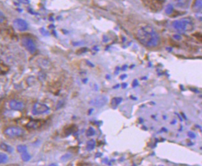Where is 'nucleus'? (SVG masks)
I'll return each mask as SVG.
<instances>
[{
    "label": "nucleus",
    "instance_id": "f257e3e1",
    "mask_svg": "<svg viewBox=\"0 0 202 166\" xmlns=\"http://www.w3.org/2000/svg\"><path fill=\"white\" fill-rule=\"evenodd\" d=\"M137 37L140 43L147 47H156L159 43L158 34L150 26L146 25L139 28L137 33Z\"/></svg>",
    "mask_w": 202,
    "mask_h": 166
},
{
    "label": "nucleus",
    "instance_id": "f03ea898",
    "mask_svg": "<svg viewBox=\"0 0 202 166\" xmlns=\"http://www.w3.org/2000/svg\"><path fill=\"white\" fill-rule=\"evenodd\" d=\"M193 21L190 18H184L172 22V26L179 32L191 31L193 28Z\"/></svg>",
    "mask_w": 202,
    "mask_h": 166
},
{
    "label": "nucleus",
    "instance_id": "7ed1b4c3",
    "mask_svg": "<svg viewBox=\"0 0 202 166\" xmlns=\"http://www.w3.org/2000/svg\"><path fill=\"white\" fill-rule=\"evenodd\" d=\"M4 134L11 138L20 137L24 135V130L17 127H11L5 130Z\"/></svg>",
    "mask_w": 202,
    "mask_h": 166
},
{
    "label": "nucleus",
    "instance_id": "20e7f679",
    "mask_svg": "<svg viewBox=\"0 0 202 166\" xmlns=\"http://www.w3.org/2000/svg\"><path fill=\"white\" fill-rule=\"evenodd\" d=\"M22 44L28 52H30L32 54L35 53L37 50L36 46L32 39L28 37L24 38L22 39Z\"/></svg>",
    "mask_w": 202,
    "mask_h": 166
},
{
    "label": "nucleus",
    "instance_id": "39448f33",
    "mask_svg": "<svg viewBox=\"0 0 202 166\" xmlns=\"http://www.w3.org/2000/svg\"><path fill=\"white\" fill-rule=\"evenodd\" d=\"M108 102V98L106 96L100 95L98 96L90 101V104L95 107L100 108L105 105Z\"/></svg>",
    "mask_w": 202,
    "mask_h": 166
},
{
    "label": "nucleus",
    "instance_id": "423d86ee",
    "mask_svg": "<svg viewBox=\"0 0 202 166\" xmlns=\"http://www.w3.org/2000/svg\"><path fill=\"white\" fill-rule=\"evenodd\" d=\"M49 109V107L47 105L41 104V103H36L33 106L32 112L34 115H37V114H42L48 112Z\"/></svg>",
    "mask_w": 202,
    "mask_h": 166
},
{
    "label": "nucleus",
    "instance_id": "0eeeda50",
    "mask_svg": "<svg viewBox=\"0 0 202 166\" xmlns=\"http://www.w3.org/2000/svg\"><path fill=\"white\" fill-rule=\"evenodd\" d=\"M13 24L16 29L19 31H25L28 28V24L27 22L22 19H15L13 22Z\"/></svg>",
    "mask_w": 202,
    "mask_h": 166
},
{
    "label": "nucleus",
    "instance_id": "6e6552de",
    "mask_svg": "<svg viewBox=\"0 0 202 166\" xmlns=\"http://www.w3.org/2000/svg\"><path fill=\"white\" fill-rule=\"evenodd\" d=\"M9 107L11 109L14 110H22L24 108L25 105L22 102L12 100L9 102Z\"/></svg>",
    "mask_w": 202,
    "mask_h": 166
},
{
    "label": "nucleus",
    "instance_id": "1a4fd4ad",
    "mask_svg": "<svg viewBox=\"0 0 202 166\" xmlns=\"http://www.w3.org/2000/svg\"><path fill=\"white\" fill-rule=\"evenodd\" d=\"M41 125L42 123L41 122L39 121V120H31L30 122H28L27 123L26 127L28 128L36 130L41 127Z\"/></svg>",
    "mask_w": 202,
    "mask_h": 166
},
{
    "label": "nucleus",
    "instance_id": "9d476101",
    "mask_svg": "<svg viewBox=\"0 0 202 166\" xmlns=\"http://www.w3.org/2000/svg\"><path fill=\"white\" fill-rule=\"evenodd\" d=\"M202 7V1L201 0H195L193 5L192 9L195 12H200Z\"/></svg>",
    "mask_w": 202,
    "mask_h": 166
},
{
    "label": "nucleus",
    "instance_id": "9b49d317",
    "mask_svg": "<svg viewBox=\"0 0 202 166\" xmlns=\"http://www.w3.org/2000/svg\"><path fill=\"white\" fill-rule=\"evenodd\" d=\"M0 147H1L3 150L8 152H11L13 151V149L12 147L5 144V143H1V144L0 145Z\"/></svg>",
    "mask_w": 202,
    "mask_h": 166
},
{
    "label": "nucleus",
    "instance_id": "f8f14e48",
    "mask_svg": "<svg viewBox=\"0 0 202 166\" xmlns=\"http://www.w3.org/2000/svg\"><path fill=\"white\" fill-rule=\"evenodd\" d=\"M95 146V141L94 140H91L87 142V145H86V149L88 151H91L94 150V148Z\"/></svg>",
    "mask_w": 202,
    "mask_h": 166
},
{
    "label": "nucleus",
    "instance_id": "ddd939ff",
    "mask_svg": "<svg viewBox=\"0 0 202 166\" xmlns=\"http://www.w3.org/2000/svg\"><path fill=\"white\" fill-rule=\"evenodd\" d=\"M21 158L22 159L23 161L24 162H28V161H30V159H31V156L28 153H27V152H23L22 153V155H21Z\"/></svg>",
    "mask_w": 202,
    "mask_h": 166
},
{
    "label": "nucleus",
    "instance_id": "4468645a",
    "mask_svg": "<svg viewBox=\"0 0 202 166\" xmlns=\"http://www.w3.org/2000/svg\"><path fill=\"white\" fill-rule=\"evenodd\" d=\"M8 160V157L6 154L0 153V164L6 163Z\"/></svg>",
    "mask_w": 202,
    "mask_h": 166
},
{
    "label": "nucleus",
    "instance_id": "2eb2a0df",
    "mask_svg": "<svg viewBox=\"0 0 202 166\" xmlns=\"http://www.w3.org/2000/svg\"><path fill=\"white\" fill-rule=\"evenodd\" d=\"M17 150L20 153H23V152H27V147L25 145H19L17 147Z\"/></svg>",
    "mask_w": 202,
    "mask_h": 166
},
{
    "label": "nucleus",
    "instance_id": "dca6fc26",
    "mask_svg": "<svg viewBox=\"0 0 202 166\" xmlns=\"http://www.w3.org/2000/svg\"><path fill=\"white\" fill-rule=\"evenodd\" d=\"M173 10H174L173 6L172 4H168L166 8L165 12L167 14H171L173 12Z\"/></svg>",
    "mask_w": 202,
    "mask_h": 166
},
{
    "label": "nucleus",
    "instance_id": "f3484780",
    "mask_svg": "<svg viewBox=\"0 0 202 166\" xmlns=\"http://www.w3.org/2000/svg\"><path fill=\"white\" fill-rule=\"evenodd\" d=\"M95 134V131L92 128H90L87 131H86V136H93Z\"/></svg>",
    "mask_w": 202,
    "mask_h": 166
},
{
    "label": "nucleus",
    "instance_id": "a211bd4d",
    "mask_svg": "<svg viewBox=\"0 0 202 166\" xmlns=\"http://www.w3.org/2000/svg\"><path fill=\"white\" fill-rule=\"evenodd\" d=\"M6 18H5V16L3 14V13H2L1 11H0V23H2L5 20Z\"/></svg>",
    "mask_w": 202,
    "mask_h": 166
},
{
    "label": "nucleus",
    "instance_id": "6ab92c4d",
    "mask_svg": "<svg viewBox=\"0 0 202 166\" xmlns=\"http://www.w3.org/2000/svg\"><path fill=\"white\" fill-rule=\"evenodd\" d=\"M19 1H21V3H28V0H19Z\"/></svg>",
    "mask_w": 202,
    "mask_h": 166
},
{
    "label": "nucleus",
    "instance_id": "aec40b11",
    "mask_svg": "<svg viewBox=\"0 0 202 166\" xmlns=\"http://www.w3.org/2000/svg\"><path fill=\"white\" fill-rule=\"evenodd\" d=\"M159 1H161V0H159Z\"/></svg>",
    "mask_w": 202,
    "mask_h": 166
}]
</instances>
